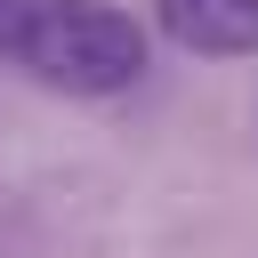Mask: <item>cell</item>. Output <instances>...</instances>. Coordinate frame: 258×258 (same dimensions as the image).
Returning <instances> with one entry per match:
<instances>
[{
    "label": "cell",
    "instance_id": "obj_2",
    "mask_svg": "<svg viewBox=\"0 0 258 258\" xmlns=\"http://www.w3.org/2000/svg\"><path fill=\"white\" fill-rule=\"evenodd\" d=\"M153 32L185 56H258V0H153Z\"/></svg>",
    "mask_w": 258,
    "mask_h": 258
},
{
    "label": "cell",
    "instance_id": "obj_1",
    "mask_svg": "<svg viewBox=\"0 0 258 258\" xmlns=\"http://www.w3.org/2000/svg\"><path fill=\"white\" fill-rule=\"evenodd\" d=\"M145 56H153V32L113 0H40L16 48V64L48 97H121L145 81Z\"/></svg>",
    "mask_w": 258,
    "mask_h": 258
},
{
    "label": "cell",
    "instance_id": "obj_3",
    "mask_svg": "<svg viewBox=\"0 0 258 258\" xmlns=\"http://www.w3.org/2000/svg\"><path fill=\"white\" fill-rule=\"evenodd\" d=\"M32 8L40 0H0V56L16 64V48H24V32H32Z\"/></svg>",
    "mask_w": 258,
    "mask_h": 258
}]
</instances>
